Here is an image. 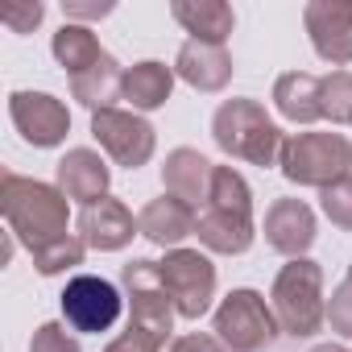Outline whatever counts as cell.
Returning <instances> with one entry per match:
<instances>
[{"mask_svg": "<svg viewBox=\"0 0 352 352\" xmlns=\"http://www.w3.org/2000/svg\"><path fill=\"white\" fill-rule=\"evenodd\" d=\"M162 348H166V344H157V340H149V336H141V331L129 327V331H120L104 352H162Z\"/></svg>", "mask_w": 352, "mask_h": 352, "instance_id": "4dcf8cb0", "label": "cell"}, {"mask_svg": "<svg viewBox=\"0 0 352 352\" xmlns=\"http://www.w3.org/2000/svg\"><path fill=\"white\" fill-rule=\"evenodd\" d=\"M166 352H228L216 336H204V331H191V336H179Z\"/></svg>", "mask_w": 352, "mask_h": 352, "instance_id": "1f68e13d", "label": "cell"}, {"mask_svg": "<svg viewBox=\"0 0 352 352\" xmlns=\"http://www.w3.org/2000/svg\"><path fill=\"white\" fill-rule=\"evenodd\" d=\"M116 5L112 0H63V13H67V21H100V17H108Z\"/></svg>", "mask_w": 352, "mask_h": 352, "instance_id": "f546056e", "label": "cell"}, {"mask_svg": "<svg viewBox=\"0 0 352 352\" xmlns=\"http://www.w3.org/2000/svg\"><path fill=\"white\" fill-rule=\"evenodd\" d=\"M195 236L204 249L212 253H224V257H241L249 253L257 228H253V212H236V208H216L208 204L199 216H195Z\"/></svg>", "mask_w": 352, "mask_h": 352, "instance_id": "9a60e30c", "label": "cell"}, {"mask_svg": "<svg viewBox=\"0 0 352 352\" xmlns=\"http://www.w3.org/2000/svg\"><path fill=\"white\" fill-rule=\"evenodd\" d=\"M348 282H352V265H348Z\"/></svg>", "mask_w": 352, "mask_h": 352, "instance_id": "836d02e7", "label": "cell"}, {"mask_svg": "<svg viewBox=\"0 0 352 352\" xmlns=\"http://www.w3.org/2000/svg\"><path fill=\"white\" fill-rule=\"evenodd\" d=\"M83 253H87L83 236H71V232H67V236H58V241L34 249V270H38L42 278H54V274H63V270L83 265Z\"/></svg>", "mask_w": 352, "mask_h": 352, "instance_id": "cb8c5ba5", "label": "cell"}, {"mask_svg": "<svg viewBox=\"0 0 352 352\" xmlns=\"http://www.w3.org/2000/svg\"><path fill=\"white\" fill-rule=\"evenodd\" d=\"M278 170L298 187H331L352 174V141L344 133H294L282 145Z\"/></svg>", "mask_w": 352, "mask_h": 352, "instance_id": "277c9868", "label": "cell"}, {"mask_svg": "<svg viewBox=\"0 0 352 352\" xmlns=\"http://www.w3.org/2000/svg\"><path fill=\"white\" fill-rule=\"evenodd\" d=\"M212 179H216V166L199 153V149H170L166 153V166H162V183H166V195L183 199L187 208H208L212 199Z\"/></svg>", "mask_w": 352, "mask_h": 352, "instance_id": "5bb4252c", "label": "cell"}, {"mask_svg": "<svg viewBox=\"0 0 352 352\" xmlns=\"http://www.w3.org/2000/svg\"><path fill=\"white\" fill-rule=\"evenodd\" d=\"M195 208H187L183 199L174 195H162V199H149L137 216V228L149 245L157 249H179L187 236H195Z\"/></svg>", "mask_w": 352, "mask_h": 352, "instance_id": "ac0fdd59", "label": "cell"}, {"mask_svg": "<svg viewBox=\"0 0 352 352\" xmlns=\"http://www.w3.org/2000/svg\"><path fill=\"white\" fill-rule=\"evenodd\" d=\"M319 208H323V216H327L336 228L352 232V174L319 191Z\"/></svg>", "mask_w": 352, "mask_h": 352, "instance_id": "484cf974", "label": "cell"}, {"mask_svg": "<svg viewBox=\"0 0 352 352\" xmlns=\"http://www.w3.org/2000/svg\"><path fill=\"white\" fill-rule=\"evenodd\" d=\"M170 13L191 34V42H212V46H224L236 25V13L224 0H174Z\"/></svg>", "mask_w": 352, "mask_h": 352, "instance_id": "d6986e66", "label": "cell"}, {"mask_svg": "<svg viewBox=\"0 0 352 352\" xmlns=\"http://www.w3.org/2000/svg\"><path fill=\"white\" fill-rule=\"evenodd\" d=\"M302 25L323 63L331 67L352 63V0H307Z\"/></svg>", "mask_w": 352, "mask_h": 352, "instance_id": "8fae6325", "label": "cell"}, {"mask_svg": "<svg viewBox=\"0 0 352 352\" xmlns=\"http://www.w3.org/2000/svg\"><path fill=\"white\" fill-rule=\"evenodd\" d=\"M120 286H124V298H129V327L166 344L170 331H174V302L162 286V270L157 261L149 257H133L124 270H120Z\"/></svg>", "mask_w": 352, "mask_h": 352, "instance_id": "8992f818", "label": "cell"}, {"mask_svg": "<svg viewBox=\"0 0 352 352\" xmlns=\"http://www.w3.org/2000/svg\"><path fill=\"white\" fill-rule=\"evenodd\" d=\"M46 17V5L42 0H25V5H9L5 13H0V21H5L13 34H34Z\"/></svg>", "mask_w": 352, "mask_h": 352, "instance_id": "83f0119b", "label": "cell"}, {"mask_svg": "<svg viewBox=\"0 0 352 352\" xmlns=\"http://www.w3.org/2000/svg\"><path fill=\"white\" fill-rule=\"evenodd\" d=\"M54 183H58V191H63L67 199L91 208V204L108 199L112 170H108V162H104L96 149L75 145V149H67V153L58 157V166H54Z\"/></svg>", "mask_w": 352, "mask_h": 352, "instance_id": "7c38bea8", "label": "cell"}, {"mask_svg": "<svg viewBox=\"0 0 352 352\" xmlns=\"http://www.w3.org/2000/svg\"><path fill=\"white\" fill-rule=\"evenodd\" d=\"M137 232H141V228H137L133 212H129L120 199H112V195L79 212V236H83V245H87V249L116 253V249H124Z\"/></svg>", "mask_w": 352, "mask_h": 352, "instance_id": "2e32d148", "label": "cell"}, {"mask_svg": "<svg viewBox=\"0 0 352 352\" xmlns=\"http://www.w3.org/2000/svg\"><path fill=\"white\" fill-rule=\"evenodd\" d=\"M232 54L228 46H212V42H183L179 58H174V75L195 91H224L232 79Z\"/></svg>", "mask_w": 352, "mask_h": 352, "instance_id": "e0dca14e", "label": "cell"}, {"mask_svg": "<svg viewBox=\"0 0 352 352\" xmlns=\"http://www.w3.org/2000/svg\"><path fill=\"white\" fill-rule=\"evenodd\" d=\"M91 137H96L100 149H104L116 166H124V170H141V166L153 157V149H157L153 124H149L145 116L120 112V108L96 112V116H91Z\"/></svg>", "mask_w": 352, "mask_h": 352, "instance_id": "9c48e42d", "label": "cell"}, {"mask_svg": "<svg viewBox=\"0 0 352 352\" xmlns=\"http://www.w3.org/2000/svg\"><path fill=\"white\" fill-rule=\"evenodd\" d=\"M162 286L183 319H204L216 298V265L199 249H170L162 261Z\"/></svg>", "mask_w": 352, "mask_h": 352, "instance_id": "52a82bcc", "label": "cell"}, {"mask_svg": "<svg viewBox=\"0 0 352 352\" xmlns=\"http://www.w3.org/2000/svg\"><path fill=\"white\" fill-rule=\"evenodd\" d=\"M270 307L278 315V327L294 340H307L323 327L327 319V302H323V270L311 257H294L290 265L278 270L274 290H270Z\"/></svg>", "mask_w": 352, "mask_h": 352, "instance_id": "3957f363", "label": "cell"}, {"mask_svg": "<svg viewBox=\"0 0 352 352\" xmlns=\"http://www.w3.org/2000/svg\"><path fill=\"white\" fill-rule=\"evenodd\" d=\"M319 108L331 124H352V71H331L319 79Z\"/></svg>", "mask_w": 352, "mask_h": 352, "instance_id": "d4e9b609", "label": "cell"}, {"mask_svg": "<svg viewBox=\"0 0 352 352\" xmlns=\"http://www.w3.org/2000/svg\"><path fill=\"white\" fill-rule=\"evenodd\" d=\"M170 91H174V67H166L157 58H145V63H133L124 71L120 100H129L133 112H153L170 100Z\"/></svg>", "mask_w": 352, "mask_h": 352, "instance_id": "44dd1931", "label": "cell"}, {"mask_svg": "<svg viewBox=\"0 0 352 352\" xmlns=\"http://www.w3.org/2000/svg\"><path fill=\"white\" fill-rule=\"evenodd\" d=\"M120 91H124V71H120V63L112 54H104L91 71H83V75L71 79V100H79L83 108H91V116L104 112V108H112V100H120Z\"/></svg>", "mask_w": 352, "mask_h": 352, "instance_id": "7402d4cb", "label": "cell"}, {"mask_svg": "<svg viewBox=\"0 0 352 352\" xmlns=\"http://www.w3.org/2000/svg\"><path fill=\"white\" fill-rule=\"evenodd\" d=\"M50 50H54V58H58V67L75 79V75H83V71H91L108 50H100V42H96V34L87 30V25H75V21H67L58 34H54V42H50Z\"/></svg>", "mask_w": 352, "mask_h": 352, "instance_id": "603a6c76", "label": "cell"}, {"mask_svg": "<svg viewBox=\"0 0 352 352\" xmlns=\"http://www.w3.org/2000/svg\"><path fill=\"white\" fill-rule=\"evenodd\" d=\"M307 352H348V348H340V344H315V348H307Z\"/></svg>", "mask_w": 352, "mask_h": 352, "instance_id": "d6a6232c", "label": "cell"}, {"mask_svg": "<svg viewBox=\"0 0 352 352\" xmlns=\"http://www.w3.org/2000/svg\"><path fill=\"white\" fill-rule=\"evenodd\" d=\"M30 352H83V344L67 331V323H42L30 340Z\"/></svg>", "mask_w": 352, "mask_h": 352, "instance_id": "4316f807", "label": "cell"}, {"mask_svg": "<svg viewBox=\"0 0 352 352\" xmlns=\"http://www.w3.org/2000/svg\"><path fill=\"white\" fill-rule=\"evenodd\" d=\"M212 141L236 157V162H249V166H278L282 157V129L270 120V112L249 100V96H236V100H224L212 116Z\"/></svg>", "mask_w": 352, "mask_h": 352, "instance_id": "7a4b0ae2", "label": "cell"}, {"mask_svg": "<svg viewBox=\"0 0 352 352\" xmlns=\"http://www.w3.org/2000/svg\"><path fill=\"white\" fill-rule=\"evenodd\" d=\"M327 323H331V331L352 336V282H348V278L331 290V302H327Z\"/></svg>", "mask_w": 352, "mask_h": 352, "instance_id": "f1b7e54d", "label": "cell"}, {"mask_svg": "<svg viewBox=\"0 0 352 352\" xmlns=\"http://www.w3.org/2000/svg\"><path fill=\"white\" fill-rule=\"evenodd\" d=\"M9 116L34 149H54L71 133V112L50 91H13L9 96Z\"/></svg>", "mask_w": 352, "mask_h": 352, "instance_id": "30bf717a", "label": "cell"}, {"mask_svg": "<svg viewBox=\"0 0 352 352\" xmlns=\"http://www.w3.org/2000/svg\"><path fill=\"white\" fill-rule=\"evenodd\" d=\"M274 108L290 124H315V120H323L319 75H311V71H286V75H278V83H274Z\"/></svg>", "mask_w": 352, "mask_h": 352, "instance_id": "ffe728a7", "label": "cell"}, {"mask_svg": "<svg viewBox=\"0 0 352 352\" xmlns=\"http://www.w3.org/2000/svg\"><path fill=\"white\" fill-rule=\"evenodd\" d=\"M212 331L228 352H265L278 340V315L253 286H236L212 315Z\"/></svg>", "mask_w": 352, "mask_h": 352, "instance_id": "5b68a950", "label": "cell"}, {"mask_svg": "<svg viewBox=\"0 0 352 352\" xmlns=\"http://www.w3.org/2000/svg\"><path fill=\"white\" fill-rule=\"evenodd\" d=\"M265 245L282 257H307L315 245V212L302 199H274L265 212Z\"/></svg>", "mask_w": 352, "mask_h": 352, "instance_id": "4fadbf2b", "label": "cell"}, {"mask_svg": "<svg viewBox=\"0 0 352 352\" xmlns=\"http://www.w3.org/2000/svg\"><path fill=\"white\" fill-rule=\"evenodd\" d=\"M0 212H5V224L9 232L34 253L58 236H67V195L50 183H38V179H25V174H13L5 170L0 179Z\"/></svg>", "mask_w": 352, "mask_h": 352, "instance_id": "6da1fadb", "label": "cell"}, {"mask_svg": "<svg viewBox=\"0 0 352 352\" xmlns=\"http://www.w3.org/2000/svg\"><path fill=\"white\" fill-rule=\"evenodd\" d=\"M58 302H63L67 327H71V331H83V336L108 331V327L120 319V307H124L120 290H116L108 278H100V274H79V278H71L67 290L58 294Z\"/></svg>", "mask_w": 352, "mask_h": 352, "instance_id": "ba28073f", "label": "cell"}]
</instances>
